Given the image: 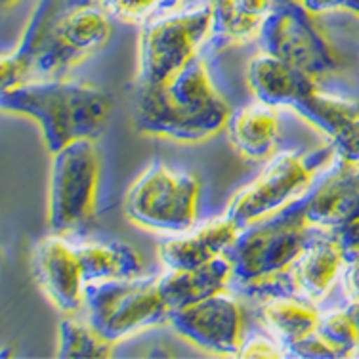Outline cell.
<instances>
[{"instance_id": "cell-1", "label": "cell", "mask_w": 359, "mask_h": 359, "mask_svg": "<svg viewBox=\"0 0 359 359\" xmlns=\"http://www.w3.org/2000/svg\"><path fill=\"white\" fill-rule=\"evenodd\" d=\"M302 197L276 215L241 228L226 250L224 256L233 269L231 283L245 297L266 302L297 292L292 269L311 239Z\"/></svg>"}, {"instance_id": "cell-2", "label": "cell", "mask_w": 359, "mask_h": 359, "mask_svg": "<svg viewBox=\"0 0 359 359\" xmlns=\"http://www.w3.org/2000/svg\"><path fill=\"white\" fill-rule=\"evenodd\" d=\"M231 111L207 63L195 55L186 67L159 84L140 86L134 126L140 134L199 144L226 128Z\"/></svg>"}, {"instance_id": "cell-3", "label": "cell", "mask_w": 359, "mask_h": 359, "mask_svg": "<svg viewBox=\"0 0 359 359\" xmlns=\"http://www.w3.org/2000/svg\"><path fill=\"white\" fill-rule=\"evenodd\" d=\"M0 105L6 113L35 118L54 155L75 140L100 138L109 121L113 100L92 84L42 79L2 88Z\"/></svg>"}, {"instance_id": "cell-4", "label": "cell", "mask_w": 359, "mask_h": 359, "mask_svg": "<svg viewBox=\"0 0 359 359\" xmlns=\"http://www.w3.org/2000/svg\"><path fill=\"white\" fill-rule=\"evenodd\" d=\"M337 159L334 144L313 151L279 153L269 161L260 176L237 191L226 216L245 228L252 222L276 215L310 189L319 170Z\"/></svg>"}, {"instance_id": "cell-5", "label": "cell", "mask_w": 359, "mask_h": 359, "mask_svg": "<svg viewBox=\"0 0 359 359\" xmlns=\"http://www.w3.org/2000/svg\"><path fill=\"white\" fill-rule=\"evenodd\" d=\"M84 306L88 323L113 344L168 323L170 318V308L161 294L159 277L86 283Z\"/></svg>"}, {"instance_id": "cell-6", "label": "cell", "mask_w": 359, "mask_h": 359, "mask_svg": "<svg viewBox=\"0 0 359 359\" xmlns=\"http://www.w3.org/2000/svg\"><path fill=\"white\" fill-rule=\"evenodd\" d=\"M199 180L165 163L145 168L125 197V216L140 228L186 233L194 228L199 203Z\"/></svg>"}, {"instance_id": "cell-7", "label": "cell", "mask_w": 359, "mask_h": 359, "mask_svg": "<svg viewBox=\"0 0 359 359\" xmlns=\"http://www.w3.org/2000/svg\"><path fill=\"white\" fill-rule=\"evenodd\" d=\"M210 33L212 10L205 2L147 21L140 31L138 86L159 84L184 69Z\"/></svg>"}, {"instance_id": "cell-8", "label": "cell", "mask_w": 359, "mask_h": 359, "mask_svg": "<svg viewBox=\"0 0 359 359\" xmlns=\"http://www.w3.org/2000/svg\"><path fill=\"white\" fill-rule=\"evenodd\" d=\"M100 174L94 140H75L54 153L48 187V226L54 233L79 231L94 218Z\"/></svg>"}, {"instance_id": "cell-9", "label": "cell", "mask_w": 359, "mask_h": 359, "mask_svg": "<svg viewBox=\"0 0 359 359\" xmlns=\"http://www.w3.org/2000/svg\"><path fill=\"white\" fill-rule=\"evenodd\" d=\"M111 20L100 0H71L42 31L33 71L46 79L67 73L107 44Z\"/></svg>"}, {"instance_id": "cell-10", "label": "cell", "mask_w": 359, "mask_h": 359, "mask_svg": "<svg viewBox=\"0 0 359 359\" xmlns=\"http://www.w3.org/2000/svg\"><path fill=\"white\" fill-rule=\"evenodd\" d=\"M256 41L262 52L290 63L313 79L331 75L340 65L331 42L319 29L316 14H311L302 0H279L264 21Z\"/></svg>"}, {"instance_id": "cell-11", "label": "cell", "mask_w": 359, "mask_h": 359, "mask_svg": "<svg viewBox=\"0 0 359 359\" xmlns=\"http://www.w3.org/2000/svg\"><path fill=\"white\" fill-rule=\"evenodd\" d=\"M168 325L180 337L201 350L237 355L243 346V311L226 292L170 311Z\"/></svg>"}, {"instance_id": "cell-12", "label": "cell", "mask_w": 359, "mask_h": 359, "mask_svg": "<svg viewBox=\"0 0 359 359\" xmlns=\"http://www.w3.org/2000/svg\"><path fill=\"white\" fill-rule=\"evenodd\" d=\"M33 276L57 310L75 313L84 304V279L75 247L62 235L44 237L33 250Z\"/></svg>"}, {"instance_id": "cell-13", "label": "cell", "mask_w": 359, "mask_h": 359, "mask_svg": "<svg viewBox=\"0 0 359 359\" xmlns=\"http://www.w3.org/2000/svg\"><path fill=\"white\" fill-rule=\"evenodd\" d=\"M302 201L311 228L332 231L359 220V166L337 155L329 172Z\"/></svg>"}, {"instance_id": "cell-14", "label": "cell", "mask_w": 359, "mask_h": 359, "mask_svg": "<svg viewBox=\"0 0 359 359\" xmlns=\"http://www.w3.org/2000/svg\"><path fill=\"white\" fill-rule=\"evenodd\" d=\"M241 228L228 216L208 222L194 233L159 243V258L168 269H194L226 255Z\"/></svg>"}, {"instance_id": "cell-15", "label": "cell", "mask_w": 359, "mask_h": 359, "mask_svg": "<svg viewBox=\"0 0 359 359\" xmlns=\"http://www.w3.org/2000/svg\"><path fill=\"white\" fill-rule=\"evenodd\" d=\"M247 83L258 102L271 107L285 105L292 109L308 90L318 86V79L283 60L260 52L250 60L247 67Z\"/></svg>"}, {"instance_id": "cell-16", "label": "cell", "mask_w": 359, "mask_h": 359, "mask_svg": "<svg viewBox=\"0 0 359 359\" xmlns=\"http://www.w3.org/2000/svg\"><path fill=\"white\" fill-rule=\"evenodd\" d=\"M346 252L331 233L311 235L304 252L294 264L297 292L310 302H321L344 269Z\"/></svg>"}, {"instance_id": "cell-17", "label": "cell", "mask_w": 359, "mask_h": 359, "mask_svg": "<svg viewBox=\"0 0 359 359\" xmlns=\"http://www.w3.org/2000/svg\"><path fill=\"white\" fill-rule=\"evenodd\" d=\"M279 0H205L212 10L210 44L216 48L258 39L264 21Z\"/></svg>"}, {"instance_id": "cell-18", "label": "cell", "mask_w": 359, "mask_h": 359, "mask_svg": "<svg viewBox=\"0 0 359 359\" xmlns=\"http://www.w3.org/2000/svg\"><path fill=\"white\" fill-rule=\"evenodd\" d=\"M231 264L226 256L194 269H170L159 277L161 294L172 310L218 294L231 283Z\"/></svg>"}, {"instance_id": "cell-19", "label": "cell", "mask_w": 359, "mask_h": 359, "mask_svg": "<svg viewBox=\"0 0 359 359\" xmlns=\"http://www.w3.org/2000/svg\"><path fill=\"white\" fill-rule=\"evenodd\" d=\"M228 140L235 151L249 161H262L276 151L279 117L276 107L262 102L247 105L229 117Z\"/></svg>"}, {"instance_id": "cell-20", "label": "cell", "mask_w": 359, "mask_h": 359, "mask_svg": "<svg viewBox=\"0 0 359 359\" xmlns=\"http://www.w3.org/2000/svg\"><path fill=\"white\" fill-rule=\"evenodd\" d=\"M86 283L134 279L144 271V258L121 241H90L75 247Z\"/></svg>"}, {"instance_id": "cell-21", "label": "cell", "mask_w": 359, "mask_h": 359, "mask_svg": "<svg viewBox=\"0 0 359 359\" xmlns=\"http://www.w3.org/2000/svg\"><path fill=\"white\" fill-rule=\"evenodd\" d=\"M256 319L285 348L318 332L321 313L310 304V300L304 302L292 297H281L262 302L256 310Z\"/></svg>"}, {"instance_id": "cell-22", "label": "cell", "mask_w": 359, "mask_h": 359, "mask_svg": "<svg viewBox=\"0 0 359 359\" xmlns=\"http://www.w3.org/2000/svg\"><path fill=\"white\" fill-rule=\"evenodd\" d=\"M292 109L318 130L325 132L332 142L344 136L359 121V105L355 102L327 96L319 86L308 90Z\"/></svg>"}, {"instance_id": "cell-23", "label": "cell", "mask_w": 359, "mask_h": 359, "mask_svg": "<svg viewBox=\"0 0 359 359\" xmlns=\"http://www.w3.org/2000/svg\"><path fill=\"white\" fill-rule=\"evenodd\" d=\"M46 15H48V0H42L36 6L33 18L29 20L27 29L21 36V41L18 42L14 52L2 57V73H0L2 88L27 81L29 73L33 69V63H35L42 31L46 27Z\"/></svg>"}, {"instance_id": "cell-24", "label": "cell", "mask_w": 359, "mask_h": 359, "mask_svg": "<svg viewBox=\"0 0 359 359\" xmlns=\"http://www.w3.org/2000/svg\"><path fill=\"white\" fill-rule=\"evenodd\" d=\"M60 344L57 358L63 359H104L111 358L113 342L104 339L100 332L86 321L75 318L63 319L60 323Z\"/></svg>"}, {"instance_id": "cell-25", "label": "cell", "mask_w": 359, "mask_h": 359, "mask_svg": "<svg viewBox=\"0 0 359 359\" xmlns=\"http://www.w3.org/2000/svg\"><path fill=\"white\" fill-rule=\"evenodd\" d=\"M318 334L340 353V358L353 355L359 350V331L348 310L331 311L319 319Z\"/></svg>"}, {"instance_id": "cell-26", "label": "cell", "mask_w": 359, "mask_h": 359, "mask_svg": "<svg viewBox=\"0 0 359 359\" xmlns=\"http://www.w3.org/2000/svg\"><path fill=\"white\" fill-rule=\"evenodd\" d=\"M100 2L113 20L144 21L149 20L153 14L174 10L182 0H100Z\"/></svg>"}, {"instance_id": "cell-27", "label": "cell", "mask_w": 359, "mask_h": 359, "mask_svg": "<svg viewBox=\"0 0 359 359\" xmlns=\"http://www.w3.org/2000/svg\"><path fill=\"white\" fill-rule=\"evenodd\" d=\"M285 358H340V353L332 348L323 337L313 332L304 340L285 346Z\"/></svg>"}, {"instance_id": "cell-28", "label": "cell", "mask_w": 359, "mask_h": 359, "mask_svg": "<svg viewBox=\"0 0 359 359\" xmlns=\"http://www.w3.org/2000/svg\"><path fill=\"white\" fill-rule=\"evenodd\" d=\"M283 346H279L277 342H271L268 339H262V337H255L250 339L249 342H245L239 350V358H285V352L281 350Z\"/></svg>"}, {"instance_id": "cell-29", "label": "cell", "mask_w": 359, "mask_h": 359, "mask_svg": "<svg viewBox=\"0 0 359 359\" xmlns=\"http://www.w3.org/2000/svg\"><path fill=\"white\" fill-rule=\"evenodd\" d=\"M311 14H327V12H352L359 15V0H302Z\"/></svg>"}, {"instance_id": "cell-30", "label": "cell", "mask_w": 359, "mask_h": 359, "mask_svg": "<svg viewBox=\"0 0 359 359\" xmlns=\"http://www.w3.org/2000/svg\"><path fill=\"white\" fill-rule=\"evenodd\" d=\"M342 287L350 302H359V255H346Z\"/></svg>"}, {"instance_id": "cell-31", "label": "cell", "mask_w": 359, "mask_h": 359, "mask_svg": "<svg viewBox=\"0 0 359 359\" xmlns=\"http://www.w3.org/2000/svg\"><path fill=\"white\" fill-rule=\"evenodd\" d=\"M331 233L340 247L344 249L346 255H359V220L348 224V226H342L339 229H332V231H327Z\"/></svg>"}, {"instance_id": "cell-32", "label": "cell", "mask_w": 359, "mask_h": 359, "mask_svg": "<svg viewBox=\"0 0 359 359\" xmlns=\"http://www.w3.org/2000/svg\"><path fill=\"white\" fill-rule=\"evenodd\" d=\"M346 310L350 311L353 323H355V327H358V331H359V302H350V306H348Z\"/></svg>"}, {"instance_id": "cell-33", "label": "cell", "mask_w": 359, "mask_h": 359, "mask_svg": "<svg viewBox=\"0 0 359 359\" xmlns=\"http://www.w3.org/2000/svg\"><path fill=\"white\" fill-rule=\"evenodd\" d=\"M0 2H2V6L6 8V6H12V4H14V2H18V0H0Z\"/></svg>"}]
</instances>
